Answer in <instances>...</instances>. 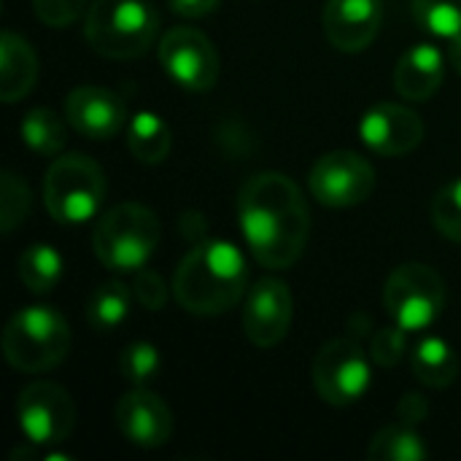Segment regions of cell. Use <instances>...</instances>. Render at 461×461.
Returning a JSON list of instances; mask_svg holds the SVG:
<instances>
[{"label": "cell", "instance_id": "cell-21", "mask_svg": "<svg viewBox=\"0 0 461 461\" xmlns=\"http://www.w3.org/2000/svg\"><path fill=\"white\" fill-rule=\"evenodd\" d=\"M173 146V132L162 116L151 111H138L127 127V149L143 165H159Z\"/></svg>", "mask_w": 461, "mask_h": 461}, {"label": "cell", "instance_id": "cell-15", "mask_svg": "<svg viewBox=\"0 0 461 461\" xmlns=\"http://www.w3.org/2000/svg\"><path fill=\"white\" fill-rule=\"evenodd\" d=\"M116 427L132 446L159 448L173 435V413L162 397L135 386L116 405Z\"/></svg>", "mask_w": 461, "mask_h": 461}, {"label": "cell", "instance_id": "cell-22", "mask_svg": "<svg viewBox=\"0 0 461 461\" xmlns=\"http://www.w3.org/2000/svg\"><path fill=\"white\" fill-rule=\"evenodd\" d=\"M19 278L32 294H49L62 278V257L49 243H32L19 257Z\"/></svg>", "mask_w": 461, "mask_h": 461}, {"label": "cell", "instance_id": "cell-23", "mask_svg": "<svg viewBox=\"0 0 461 461\" xmlns=\"http://www.w3.org/2000/svg\"><path fill=\"white\" fill-rule=\"evenodd\" d=\"M367 456L373 461H424L429 456V448L421 440V435L413 429V424L402 421L381 429L373 438Z\"/></svg>", "mask_w": 461, "mask_h": 461}, {"label": "cell", "instance_id": "cell-34", "mask_svg": "<svg viewBox=\"0 0 461 461\" xmlns=\"http://www.w3.org/2000/svg\"><path fill=\"white\" fill-rule=\"evenodd\" d=\"M448 62H451V68H454V70L461 76V32L451 38V46H448Z\"/></svg>", "mask_w": 461, "mask_h": 461}, {"label": "cell", "instance_id": "cell-3", "mask_svg": "<svg viewBox=\"0 0 461 461\" xmlns=\"http://www.w3.org/2000/svg\"><path fill=\"white\" fill-rule=\"evenodd\" d=\"M159 16L149 0H95L86 11L84 38L108 59H135L157 38Z\"/></svg>", "mask_w": 461, "mask_h": 461}, {"label": "cell", "instance_id": "cell-25", "mask_svg": "<svg viewBox=\"0 0 461 461\" xmlns=\"http://www.w3.org/2000/svg\"><path fill=\"white\" fill-rule=\"evenodd\" d=\"M30 208H32V197H30L24 178L16 176L14 170H5L3 181H0V230H3V235H11L16 227H22L24 219L30 216Z\"/></svg>", "mask_w": 461, "mask_h": 461}, {"label": "cell", "instance_id": "cell-14", "mask_svg": "<svg viewBox=\"0 0 461 461\" xmlns=\"http://www.w3.org/2000/svg\"><path fill=\"white\" fill-rule=\"evenodd\" d=\"M65 119L76 132L92 140H108L124 127L127 105L105 86H76L65 97Z\"/></svg>", "mask_w": 461, "mask_h": 461}, {"label": "cell", "instance_id": "cell-7", "mask_svg": "<svg viewBox=\"0 0 461 461\" xmlns=\"http://www.w3.org/2000/svg\"><path fill=\"white\" fill-rule=\"evenodd\" d=\"M384 308L405 332H424L446 311V281L429 265H400L386 278Z\"/></svg>", "mask_w": 461, "mask_h": 461}, {"label": "cell", "instance_id": "cell-31", "mask_svg": "<svg viewBox=\"0 0 461 461\" xmlns=\"http://www.w3.org/2000/svg\"><path fill=\"white\" fill-rule=\"evenodd\" d=\"M35 16L49 27H65L73 24L78 16L86 14L89 0H32Z\"/></svg>", "mask_w": 461, "mask_h": 461}, {"label": "cell", "instance_id": "cell-28", "mask_svg": "<svg viewBox=\"0 0 461 461\" xmlns=\"http://www.w3.org/2000/svg\"><path fill=\"white\" fill-rule=\"evenodd\" d=\"M432 221L448 238L461 243V178L443 186L432 200Z\"/></svg>", "mask_w": 461, "mask_h": 461}, {"label": "cell", "instance_id": "cell-12", "mask_svg": "<svg viewBox=\"0 0 461 461\" xmlns=\"http://www.w3.org/2000/svg\"><path fill=\"white\" fill-rule=\"evenodd\" d=\"M289 327H292L289 286L278 278H262L259 284H254L243 311L246 338L257 348H273L286 338Z\"/></svg>", "mask_w": 461, "mask_h": 461}, {"label": "cell", "instance_id": "cell-13", "mask_svg": "<svg viewBox=\"0 0 461 461\" xmlns=\"http://www.w3.org/2000/svg\"><path fill=\"white\" fill-rule=\"evenodd\" d=\"M359 135L375 154L402 157L421 143L424 122L413 108L397 103H378L362 116Z\"/></svg>", "mask_w": 461, "mask_h": 461}, {"label": "cell", "instance_id": "cell-33", "mask_svg": "<svg viewBox=\"0 0 461 461\" xmlns=\"http://www.w3.org/2000/svg\"><path fill=\"white\" fill-rule=\"evenodd\" d=\"M216 5H219V0H170V8L186 19L208 16L211 11H216Z\"/></svg>", "mask_w": 461, "mask_h": 461}, {"label": "cell", "instance_id": "cell-10", "mask_svg": "<svg viewBox=\"0 0 461 461\" xmlns=\"http://www.w3.org/2000/svg\"><path fill=\"white\" fill-rule=\"evenodd\" d=\"M308 186L327 208H354L373 194L375 170L357 151H330L311 167Z\"/></svg>", "mask_w": 461, "mask_h": 461}, {"label": "cell", "instance_id": "cell-19", "mask_svg": "<svg viewBox=\"0 0 461 461\" xmlns=\"http://www.w3.org/2000/svg\"><path fill=\"white\" fill-rule=\"evenodd\" d=\"M132 297L135 294L122 281H105V284L95 286L92 294L86 297V308H84L86 324L100 335H108V332L119 330L130 316Z\"/></svg>", "mask_w": 461, "mask_h": 461}, {"label": "cell", "instance_id": "cell-1", "mask_svg": "<svg viewBox=\"0 0 461 461\" xmlns=\"http://www.w3.org/2000/svg\"><path fill=\"white\" fill-rule=\"evenodd\" d=\"M238 219L254 259L270 270L292 267L311 235L300 186L284 173H257L238 192Z\"/></svg>", "mask_w": 461, "mask_h": 461}, {"label": "cell", "instance_id": "cell-27", "mask_svg": "<svg viewBox=\"0 0 461 461\" xmlns=\"http://www.w3.org/2000/svg\"><path fill=\"white\" fill-rule=\"evenodd\" d=\"M159 367H162L159 351L151 343H143V340L130 343L119 357V370H122L124 381H130L138 389H146L159 375Z\"/></svg>", "mask_w": 461, "mask_h": 461}, {"label": "cell", "instance_id": "cell-16", "mask_svg": "<svg viewBox=\"0 0 461 461\" xmlns=\"http://www.w3.org/2000/svg\"><path fill=\"white\" fill-rule=\"evenodd\" d=\"M321 19L330 43L357 54L375 41L384 22V0H327Z\"/></svg>", "mask_w": 461, "mask_h": 461}, {"label": "cell", "instance_id": "cell-2", "mask_svg": "<svg viewBox=\"0 0 461 461\" xmlns=\"http://www.w3.org/2000/svg\"><path fill=\"white\" fill-rule=\"evenodd\" d=\"M249 289V265L240 249L227 240L197 243L176 270L173 294L194 316L232 311Z\"/></svg>", "mask_w": 461, "mask_h": 461}, {"label": "cell", "instance_id": "cell-4", "mask_svg": "<svg viewBox=\"0 0 461 461\" xmlns=\"http://www.w3.org/2000/svg\"><path fill=\"white\" fill-rule=\"evenodd\" d=\"M159 243V219L140 203L113 205L100 216L92 232L95 257L113 273H138L154 257Z\"/></svg>", "mask_w": 461, "mask_h": 461}, {"label": "cell", "instance_id": "cell-20", "mask_svg": "<svg viewBox=\"0 0 461 461\" xmlns=\"http://www.w3.org/2000/svg\"><path fill=\"white\" fill-rule=\"evenodd\" d=\"M413 375L429 389H446L459 375L456 351L443 338H424L411 357Z\"/></svg>", "mask_w": 461, "mask_h": 461}, {"label": "cell", "instance_id": "cell-32", "mask_svg": "<svg viewBox=\"0 0 461 461\" xmlns=\"http://www.w3.org/2000/svg\"><path fill=\"white\" fill-rule=\"evenodd\" d=\"M397 413H400V419H402L405 424H413V427H416L419 421L427 419L429 402H427V397H421V394H405L402 402H400V408H397Z\"/></svg>", "mask_w": 461, "mask_h": 461}, {"label": "cell", "instance_id": "cell-5", "mask_svg": "<svg viewBox=\"0 0 461 461\" xmlns=\"http://www.w3.org/2000/svg\"><path fill=\"white\" fill-rule=\"evenodd\" d=\"M70 351V327L49 305L22 308L3 332L5 362L19 373H46L65 362Z\"/></svg>", "mask_w": 461, "mask_h": 461}, {"label": "cell", "instance_id": "cell-30", "mask_svg": "<svg viewBox=\"0 0 461 461\" xmlns=\"http://www.w3.org/2000/svg\"><path fill=\"white\" fill-rule=\"evenodd\" d=\"M132 294H135V300H138L146 311L157 313V311H162L165 303H167V284L162 281L159 273H154V270H149V267H140V270L135 273V281H132Z\"/></svg>", "mask_w": 461, "mask_h": 461}, {"label": "cell", "instance_id": "cell-6", "mask_svg": "<svg viewBox=\"0 0 461 461\" xmlns=\"http://www.w3.org/2000/svg\"><path fill=\"white\" fill-rule=\"evenodd\" d=\"M105 176L100 165L84 154H65L54 159L43 178V203L54 221L76 227L103 208Z\"/></svg>", "mask_w": 461, "mask_h": 461}, {"label": "cell", "instance_id": "cell-18", "mask_svg": "<svg viewBox=\"0 0 461 461\" xmlns=\"http://www.w3.org/2000/svg\"><path fill=\"white\" fill-rule=\"evenodd\" d=\"M35 81L38 57L32 46L14 30H5L0 38V100L19 103L22 97L30 95Z\"/></svg>", "mask_w": 461, "mask_h": 461}, {"label": "cell", "instance_id": "cell-8", "mask_svg": "<svg viewBox=\"0 0 461 461\" xmlns=\"http://www.w3.org/2000/svg\"><path fill=\"white\" fill-rule=\"evenodd\" d=\"M370 359L351 338L330 340L313 362V386L327 405L346 408L370 389Z\"/></svg>", "mask_w": 461, "mask_h": 461}, {"label": "cell", "instance_id": "cell-29", "mask_svg": "<svg viewBox=\"0 0 461 461\" xmlns=\"http://www.w3.org/2000/svg\"><path fill=\"white\" fill-rule=\"evenodd\" d=\"M408 351V332L402 327H386L378 330L370 340V359L381 367H394L402 362Z\"/></svg>", "mask_w": 461, "mask_h": 461}, {"label": "cell", "instance_id": "cell-11", "mask_svg": "<svg viewBox=\"0 0 461 461\" xmlns=\"http://www.w3.org/2000/svg\"><path fill=\"white\" fill-rule=\"evenodd\" d=\"M165 73L189 92H208L219 78L216 46L194 27H173L159 41Z\"/></svg>", "mask_w": 461, "mask_h": 461}, {"label": "cell", "instance_id": "cell-9", "mask_svg": "<svg viewBox=\"0 0 461 461\" xmlns=\"http://www.w3.org/2000/svg\"><path fill=\"white\" fill-rule=\"evenodd\" d=\"M16 421L35 448H49L70 438L76 427V408L62 386L35 381L24 386L16 400Z\"/></svg>", "mask_w": 461, "mask_h": 461}, {"label": "cell", "instance_id": "cell-24", "mask_svg": "<svg viewBox=\"0 0 461 461\" xmlns=\"http://www.w3.org/2000/svg\"><path fill=\"white\" fill-rule=\"evenodd\" d=\"M22 140L43 157H54L65 149V122L51 108H32L19 124Z\"/></svg>", "mask_w": 461, "mask_h": 461}, {"label": "cell", "instance_id": "cell-26", "mask_svg": "<svg viewBox=\"0 0 461 461\" xmlns=\"http://www.w3.org/2000/svg\"><path fill=\"white\" fill-rule=\"evenodd\" d=\"M413 16L438 38L451 41L461 32V0H413Z\"/></svg>", "mask_w": 461, "mask_h": 461}, {"label": "cell", "instance_id": "cell-17", "mask_svg": "<svg viewBox=\"0 0 461 461\" xmlns=\"http://www.w3.org/2000/svg\"><path fill=\"white\" fill-rule=\"evenodd\" d=\"M446 76V59L440 49L419 43L402 54L394 70V86L405 100H429Z\"/></svg>", "mask_w": 461, "mask_h": 461}]
</instances>
